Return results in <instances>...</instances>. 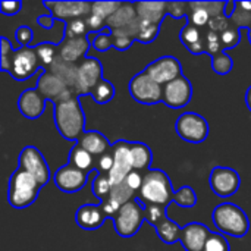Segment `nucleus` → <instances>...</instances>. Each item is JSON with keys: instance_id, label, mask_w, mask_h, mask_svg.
I'll use <instances>...</instances> for the list:
<instances>
[{"instance_id": "nucleus-1", "label": "nucleus", "mask_w": 251, "mask_h": 251, "mask_svg": "<svg viewBox=\"0 0 251 251\" xmlns=\"http://www.w3.org/2000/svg\"><path fill=\"white\" fill-rule=\"evenodd\" d=\"M54 124L59 134L68 141H78L85 132V115L79 97L54 104Z\"/></svg>"}, {"instance_id": "nucleus-2", "label": "nucleus", "mask_w": 251, "mask_h": 251, "mask_svg": "<svg viewBox=\"0 0 251 251\" xmlns=\"http://www.w3.org/2000/svg\"><path fill=\"white\" fill-rule=\"evenodd\" d=\"M174 188L166 172L160 169H150L144 174L143 185L138 191V201L141 204H157L168 207L174 203Z\"/></svg>"}, {"instance_id": "nucleus-3", "label": "nucleus", "mask_w": 251, "mask_h": 251, "mask_svg": "<svg viewBox=\"0 0 251 251\" xmlns=\"http://www.w3.org/2000/svg\"><path fill=\"white\" fill-rule=\"evenodd\" d=\"M213 224L225 235L243 238L250 231V219L246 212L232 203H222L213 210Z\"/></svg>"}, {"instance_id": "nucleus-4", "label": "nucleus", "mask_w": 251, "mask_h": 251, "mask_svg": "<svg viewBox=\"0 0 251 251\" xmlns=\"http://www.w3.org/2000/svg\"><path fill=\"white\" fill-rule=\"evenodd\" d=\"M7 188L9 204L15 209H25L37 200L41 185L32 175L18 168L12 174Z\"/></svg>"}, {"instance_id": "nucleus-5", "label": "nucleus", "mask_w": 251, "mask_h": 251, "mask_svg": "<svg viewBox=\"0 0 251 251\" xmlns=\"http://www.w3.org/2000/svg\"><path fill=\"white\" fill-rule=\"evenodd\" d=\"M3 72H7L16 81H26L41 66L34 47H19L6 59H0Z\"/></svg>"}, {"instance_id": "nucleus-6", "label": "nucleus", "mask_w": 251, "mask_h": 251, "mask_svg": "<svg viewBox=\"0 0 251 251\" xmlns=\"http://www.w3.org/2000/svg\"><path fill=\"white\" fill-rule=\"evenodd\" d=\"M144 221L146 213L143 204L138 200H132L119 209V212L113 218V226L119 237L132 238L134 235H137Z\"/></svg>"}, {"instance_id": "nucleus-7", "label": "nucleus", "mask_w": 251, "mask_h": 251, "mask_svg": "<svg viewBox=\"0 0 251 251\" xmlns=\"http://www.w3.org/2000/svg\"><path fill=\"white\" fill-rule=\"evenodd\" d=\"M175 131L184 141L191 144H201L209 135V124L201 115L185 112L176 119Z\"/></svg>"}, {"instance_id": "nucleus-8", "label": "nucleus", "mask_w": 251, "mask_h": 251, "mask_svg": "<svg viewBox=\"0 0 251 251\" xmlns=\"http://www.w3.org/2000/svg\"><path fill=\"white\" fill-rule=\"evenodd\" d=\"M128 90L131 97L143 104H156L163 99V85L151 79L144 71L132 76Z\"/></svg>"}, {"instance_id": "nucleus-9", "label": "nucleus", "mask_w": 251, "mask_h": 251, "mask_svg": "<svg viewBox=\"0 0 251 251\" xmlns=\"http://www.w3.org/2000/svg\"><path fill=\"white\" fill-rule=\"evenodd\" d=\"M19 169L32 175L41 187L50 181V169L41 151L34 146H26L19 153Z\"/></svg>"}, {"instance_id": "nucleus-10", "label": "nucleus", "mask_w": 251, "mask_h": 251, "mask_svg": "<svg viewBox=\"0 0 251 251\" xmlns=\"http://www.w3.org/2000/svg\"><path fill=\"white\" fill-rule=\"evenodd\" d=\"M35 88L44 96L46 100H50L54 104L65 101V100H69L72 97H76L75 93L59 76H56L49 69H44L41 72V75L38 76Z\"/></svg>"}, {"instance_id": "nucleus-11", "label": "nucleus", "mask_w": 251, "mask_h": 251, "mask_svg": "<svg viewBox=\"0 0 251 251\" xmlns=\"http://www.w3.org/2000/svg\"><path fill=\"white\" fill-rule=\"evenodd\" d=\"M103 79V65L96 57H85L78 63L76 96H90L94 87Z\"/></svg>"}, {"instance_id": "nucleus-12", "label": "nucleus", "mask_w": 251, "mask_h": 251, "mask_svg": "<svg viewBox=\"0 0 251 251\" xmlns=\"http://www.w3.org/2000/svg\"><path fill=\"white\" fill-rule=\"evenodd\" d=\"M209 185L216 196L225 199V197L234 196L240 190L241 178L235 169L225 168V166H216L210 172Z\"/></svg>"}, {"instance_id": "nucleus-13", "label": "nucleus", "mask_w": 251, "mask_h": 251, "mask_svg": "<svg viewBox=\"0 0 251 251\" xmlns=\"http://www.w3.org/2000/svg\"><path fill=\"white\" fill-rule=\"evenodd\" d=\"M144 72L154 79L157 84L165 85L182 75V66L181 62L174 57V56H162L153 62H150L146 68Z\"/></svg>"}, {"instance_id": "nucleus-14", "label": "nucleus", "mask_w": 251, "mask_h": 251, "mask_svg": "<svg viewBox=\"0 0 251 251\" xmlns=\"http://www.w3.org/2000/svg\"><path fill=\"white\" fill-rule=\"evenodd\" d=\"M43 6L50 10L53 19L72 21L87 18L93 13V1H43Z\"/></svg>"}, {"instance_id": "nucleus-15", "label": "nucleus", "mask_w": 251, "mask_h": 251, "mask_svg": "<svg viewBox=\"0 0 251 251\" xmlns=\"http://www.w3.org/2000/svg\"><path fill=\"white\" fill-rule=\"evenodd\" d=\"M193 99V85L188 78L181 75L179 78L163 85L162 101L171 109H182Z\"/></svg>"}, {"instance_id": "nucleus-16", "label": "nucleus", "mask_w": 251, "mask_h": 251, "mask_svg": "<svg viewBox=\"0 0 251 251\" xmlns=\"http://www.w3.org/2000/svg\"><path fill=\"white\" fill-rule=\"evenodd\" d=\"M112 151H113L115 162H113V168L107 176H109L112 185H118V184H122L125 181V178L134 171L129 141L119 140L118 143H115L112 146Z\"/></svg>"}, {"instance_id": "nucleus-17", "label": "nucleus", "mask_w": 251, "mask_h": 251, "mask_svg": "<svg viewBox=\"0 0 251 251\" xmlns=\"http://www.w3.org/2000/svg\"><path fill=\"white\" fill-rule=\"evenodd\" d=\"M88 175L87 172H82L76 168H74L72 165H63L60 169L56 171V174L53 175V181L56 184V187L68 194H74L81 191L87 182H88Z\"/></svg>"}, {"instance_id": "nucleus-18", "label": "nucleus", "mask_w": 251, "mask_h": 251, "mask_svg": "<svg viewBox=\"0 0 251 251\" xmlns=\"http://www.w3.org/2000/svg\"><path fill=\"white\" fill-rule=\"evenodd\" d=\"M18 109L26 119H38L46 109V99L37 88H28L18 99Z\"/></svg>"}, {"instance_id": "nucleus-19", "label": "nucleus", "mask_w": 251, "mask_h": 251, "mask_svg": "<svg viewBox=\"0 0 251 251\" xmlns=\"http://www.w3.org/2000/svg\"><path fill=\"white\" fill-rule=\"evenodd\" d=\"M209 235L210 229L206 225L200 222H193L182 228L181 244L187 251H204Z\"/></svg>"}, {"instance_id": "nucleus-20", "label": "nucleus", "mask_w": 251, "mask_h": 251, "mask_svg": "<svg viewBox=\"0 0 251 251\" xmlns=\"http://www.w3.org/2000/svg\"><path fill=\"white\" fill-rule=\"evenodd\" d=\"M90 38L88 37H78V38H63V41L59 44V57L76 63L82 62L87 57L88 49H90Z\"/></svg>"}, {"instance_id": "nucleus-21", "label": "nucleus", "mask_w": 251, "mask_h": 251, "mask_svg": "<svg viewBox=\"0 0 251 251\" xmlns=\"http://www.w3.org/2000/svg\"><path fill=\"white\" fill-rule=\"evenodd\" d=\"M107 219L106 213L101 209V204H84L78 207L75 213L76 225L87 231H96L103 226Z\"/></svg>"}, {"instance_id": "nucleus-22", "label": "nucleus", "mask_w": 251, "mask_h": 251, "mask_svg": "<svg viewBox=\"0 0 251 251\" xmlns=\"http://www.w3.org/2000/svg\"><path fill=\"white\" fill-rule=\"evenodd\" d=\"M134 7L141 21L151 24H160L168 15V1H137Z\"/></svg>"}, {"instance_id": "nucleus-23", "label": "nucleus", "mask_w": 251, "mask_h": 251, "mask_svg": "<svg viewBox=\"0 0 251 251\" xmlns=\"http://www.w3.org/2000/svg\"><path fill=\"white\" fill-rule=\"evenodd\" d=\"M76 143L96 159L112 149V144L109 143L107 137L103 135L100 131H85Z\"/></svg>"}, {"instance_id": "nucleus-24", "label": "nucleus", "mask_w": 251, "mask_h": 251, "mask_svg": "<svg viewBox=\"0 0 251 251\" xmlns=\"http://www.w3.org/2000/svg\"><path fill=\"white\" fill-rule=\"evenodd\" d=\"M49 71H51L56 76H59L75 93V90H76V79H78V65L76 63L66 62V60L60 59L57 56V59L49 68ZM75 96H76V93H75Z\"/></svg>"}, {"instance_id": "nucleus-25", "label": "nucleus", "mask_w": 251, "mask_h": 251, "mask_svg": "<svg viewBox=\"0 0 251 251\" xmlns=\"http://www.w3.org/2000/svg\"><path fill=\"white\" fill-rule=\"evenodd\" d=\"M131 149V159H132V168L134 171L143 172L150 171V165L153 160V153L150 147L144 143H129Z\"/></svg>"}, {"instance_id": "nucleus-26", "label": "nucleus", "mask_w": 251, "mask_h": 251, "mask_svg": "<svg viewBox=\"0 0 251 251\" xmlns=\"http://www.w3.org/2000/svg\"><path fill=\"white\" fill-rule=\"evenodd\" d=\"M96 162H97V159L93 154H90L87 150H84L78 143L72 147L69 157H68L69 165H72L74 168H76L82 172H87V174H90L94 169Z\"/></svg>"}, {"instance_id": "nucleus-27", "label": "nucleus", "mask_w": 251, "mask_h": 251, "mask_svg": "<svg viewBox=\"0 0 251 251\" xmlns=\"http://www.w3.org/2000/svg\"><path fill=\"white\" fill-rule=\"evenodd\" d=\"M157 235L159 238L166 243V244H175L176 241H181V234H182V228L179 225H176L172 219L165 218L162 222H159L156 226Z\"/></svg>"}, {"instance_id": "nucleus-28", "label": "nucleus", "mask_w": 251, "mask_h": 251, "mask_svg": "<svg viewBox=\"0 0 251 251\" xmlns=\"http://www.w3.org/2000/svg\"><path fill=\"white\" fill-rule=\"evenodd\" d=\"M188 24L196 25L199 28H206L209 25V21L212 19L209 12L206 10L203 1H188Z\"/></svg>"}, {"instance_id": "nucleus-29", "label": "nucleus", "mask_w": 251, "mask_h": 251, "mask_svg": "<svg viewBox=\"0 0 251 251\" xmlns=\"http://www.w3.org/2000/svg\"><path fill=\"white\" fill-rule=\"evenodd\" d=\"M231 24L243 28H251V1H235V10L231 15Z\"/></svg>"}, {"instance_id": "nucleus-30", "label": "nucleus", "mask_w": 251, "mask_h": 251, "mask_svg": "<svg viewBox=\"0 0 251 251\" xmlns=\"http://www.w3.org/2000/svg\"><path fill=\"white\" fill-rule=\"evenodd\" d=\"M35 53H37V57L41 63L43 68L49 69L53 62L57 59L59 56V46L53 44V43H41V44H37L34 47Z\"/></svg>"}, {"instance_id": "nucleus-31", "label": "nucleus", "mask_w": 251, "mask_h": 251, "mask_svg": "<svg viewBox=\"0 0 251 251\" xmlns=\"http://www.w3.org/2000/svg\"><path fill=\"white\" fill-rule=\"evenodd\" d=\"M90 96L93 97V100H94L97 104H106V103H109V101L115 97V87H113V84H112L109 79L103 78V79L94 87V90L91 91Z\"/></svg>"}, {"instance_id": "nucleus-32", "label": "nucleus", "mask_w": 251, "mask_h": 251, "mask_svg": "<svg viewBox=\"0 0 251 251\" xmlns=\"http://www.w3.org/2000/svg\"><path fill=\"white\" fill-rule=\"evenodd\" d=\"M137 196H138L137 191L131 190L125 182H122V184H118V185H112V191H110L107 199L113 200L115 203H118L122 207L124 204L132 201Z\"/></svg>"}, {"instance_id": "nucleus-33", "label": "nucleus", "mask_w": 251, "mask_h": 251, "mask_svg": "<svg viewBox=\"0 0 251 251\" xmlns=\"http://www.w3.org/2000/svg\"><path fill=\"white\" fill-rule=\"evenodd\" d=\"M159 32H160V24H151V22L140 19V26H138L135 41H140L143 44H149L157 38Z\"/></svg>"}, {"instance_id": "nucleus-34", "label": "nucleus", "mask_w": 251, "mask_h": 251, "mask_svg": "<svg viewBox=\"0 0 251 251\" xmlns=\"http://www.w3.org/2000/svg\"><path fill=\"white\" fill-rule=\"evenodd\" d=\"M203 28H199L196 25H191V24H187L181 32H179V40L181 43L185 46V49H190L191 46L197 44L199 41H201L204 38V32L201 31Z\"/></svg>"}, {"instance_id": "nucleus-35", "label": "nucleus", "mask_w": 251, "mask_h": 251, "mask_svg": "<svg viewBox=\"0 0 251 251\" xmlns=\"http://www.w3.org/2000/svg\"><path fill=\"white\" fill-rule=\"evenodd\" d=\"M91 191L100 200V203L103 200H106L109 197L110 191H112V182H110L109 176L103 175V174L96 175V178H94V181L91 184Z\"/></svg>"}, {"instance_id": "nucleus-36", "label": "nucleus", "mask_w": 251, "mask_h": 251, "mask_svg": "<svg viewBox=\"0 0 251 251\" xmlns=\"http://www.w3.org/2000/svg\"><path fill=\"white\" fill-rule=\"evenodd\" d=\"M88 25L85 18L72 19L65 24V38H78L88 35Z\"/></svg>"}, {"instance_id": "nucleus-37", "label": "nucleus", "mask_w": 251, "mask_h": 251, "mask_svg": "<svg viewBox=\"0 0 251 251\" xmlns=\"http://www.w3.org/2000/svg\"><path fill=\"white\" fill-rule=\"evenodd\" d=\"M174 203L181 207H194L197 203V194L190 185H184L174 194Z\"/></svg>"}, {"instance_id": "nucleus-38", "label": "nucleus", "mask_w": 251, "mask_h": 251, "mask_svg": "<svg viewBox=\"0 0 251 251\" xmlns=\"http://www.w3.org/2000/svg\"><path fill=\"white\" fill-rule=\"evenodd\" d=\"M204 41H206V53L210 54L212 57L225 51L222 40H221V34L204 28Z\"/></svg>"}, {"instance_id": "nucleus-39", "label": "nucleus", "mask_w": 251, "mask_h": 251, "mask_svg": "<svg viewBox=\"0 0 251 251\" xmlns=\"http://www.w3.org/2000/svg\"><path fill=\"white\" fill-rule=\"evenodd\" d=\"M212 68L218 75H228L234 68V62L226 51H222L212 57Z\"/></svg>"}, {"instance_id": "nucleus-40", "label": "nucleus", "mask_w": 251, "mask_h": 251, "mask_svg": "<svg viewBox=\"0 0 251 251\" xmlns=\"http://www.w3.org/2000/svg\"><path fill=\"white\" fill-rule=\"evenodd\" d=\"M121 6L122 1H93V13L107 21Z\"/></svg>"}, {"instance_id": "nucleus-41", "label": "nucleus", "mask_w": 251, "mask_h": 251, "mask_svg": "<svg viewBox=\"0 0 251 251\" xmlns=\"http://www.w3.org/2000/svg\"><path fill=\"white\" fill-rule=\"evenodd\" d=\"M144 207V213H146V221L151 225L156 226L159 222H162L166 216V209L163 206H157V204H143Z\"/></svg>"}, {"instance_id": "nucleus-42", "label": "nucleus", "mask_w": 251, "mask_h": 251, "mask_svg": "<svg viewBox=\"0 0 251 251\" xmlns=\"http://www.w3.org/2000/svg\"><path fill=\"white\" fill-rule=\"evenodd\" d=\"M240 28L235 26V25H229L228 29H225L222 34H221V40H222V44H224V49H234L240 44L241 41V34H240Z\"/></svg>"}, {"instance_id": "nucleus-43", "label": "nucleus", "mask_w": 251, "mask_h": 251, "mask_svg": "<svg viewBox=\"0 0 251 251\" xmlns=\"http://www.w3.org/2000/svg\"><path fill=\"white\" fill-rule=\"evenodd\" d=\"M204 251H229V243L222 234L210 232L204 246Z\"/></svg>"}, {"instance_id": "nucleus-44", "label": "nucleus", "mask_w": 251, "mask_h": 251, "mask_svg": "<svg viewBox=\"0 0 251 251\" xmlns=\"http://www.w3.org/2000/svg\"><path fill=\"white\" fill-rule=\"evenodd\" d=\"M110 34H112V40H113V47L119 51L128 50L132 46V43L135 41L129 34H126L122 29H113V31H110Z\"/></svg>"}, {"instance_id": "nucleus-45", "label": "nucleus", "mask_w": 251, "mask_h": 251, "mask_svg": "<svg viewBox=\"0 0 251 251\" xmlns=\"http://www.w3.org/2000/svg\"><path fill=\"white\" fill-rule=\"evenodd\" d=\"M93 47L97 50V51H107L110 47H113V40H112V34H110V29H104L103 32H99L96 34L94 40H93Z\"/></svg>"}, {"instance_id": "nucleus-46", "label": "nucleus", "mask_w": 251, "mask_h": 251, "mask_svg": "<svg viewBox=\"0 0 251 251\" xmlns=\"http://www.w3.org/2000/svg\"><path fill=\"white\" fill-rule=\"evenodd\" d=\"M188 1H168V15L181 19V18H188Z\"/></svg>"}, {"instance_id": "nucleus-47", "label": "nucleus", "mask_w": 251, "mask_h": 251, "mask_svg": "<svg viewBox=\"0 0 251 251\" xmlns=\"http://www.w3.org/2000/svg\"><path fill=\"white\" fill-rule=\"evenodd\" d=\"M113 162H115V157H113V151H112V149H110L109 151H106L104 154H101L100 157H97L96 166H97V169H99V174L109 175V172H110L112 168H113Z\"/></svg>"}, {"instance_id": "nucleus-48", "label": "nucleus", "mask_w": 251, "mask_h": 251, "mask_svg": "<svg viewBox=\"0 0 251 251\" xmlns=\"http://www.w3.org/2000/svg\"><path fill=\"white\" fill-rule=\"evenodd\" d=\"M229 25H231V19L226 15H221V16H216V18H212L206 28L213 31V32L222 34L225 29L229 28Z\"/></svg>"}, {"instance_id": "nucleus-49", "label": "nucleus", "mask_w": 251, "mask_h": 251, "mask_svg": "<svg viewBox=\"0 0 251 251\" xmlns=\"http://www.w3.org/2000/svg\"><path fill=\"white\" fill-rule=\"evenodd\" d=\"M32 35H34L32 29H31L29 26H26V25L19 26V28L16 29V32H15L16 41H18V44H19L21 47H29L31 41H32Z\"/></svg>"}, {"instance_id": "nucleus-50", "label": "nucleus", "mask_w": 251, "mask_h": 251, "mask_svg": "<svg viewBox=\"0 0 251 251\" xmlns=\"http://www.w3.org/2000/svg\"><path fill=\"white\" fill-rule=\"evenodd\" d=\"M85 21H87L88 29H90L91 32L99 34V32H103L104 29H107L106 19H103V18H100V16H97V15H94V13H91L90 16H87Z\"/></svg>"}, {"instance_id": "nucleus-51", "label": "nucleus", "mask_w": 251, "mask_h": 251, "mask_svg": "<svg viewBox=\"0 0 251 251\" xmlns=\"http://www.w3.org/2000/svg\"><path fill=\"white\" fill-rule=\"evenodd\" d=\"M206 10L209 12L210 18H216L221 15H225L226 1H203Z\"/></svg>"}, {"instance_id": "nucleus-52", "label": "nucleus", "mask_w": 251, "mask_h": 251, "mask_svg": "<svg viewBox=\"0 0 251 251\" xmlns=\"http://www.w3.org/2000/svg\"><path fill=\"white\" fill-rule=\"evenodd\" d=\"M21 7H22V1L19 0H4V1H0V10L3 15H7V16H13L16 15L18 12H21Z\"/></svg>"}, {"instance_id": "nucleus-53", "label": "nucleus", "mask_w": 251, "mask_h": 251, "mask_svg": "<svg viewBox=\"0 0 251 251\" xmlns=\"http://www.w3.org/2000/svg\"><path fill=\"white\" fill-rule=\"evenodd\" d=\"M143 178H144V175H141L138 171H132L126 178H125V184L131 188V190H134V191H140V188H141V185H143Z\"/></svg>"}, {"instance_id": "nucleus-54", "label": "nucleus", "mask_w": 251, "mask_h": 251, "mask_svg": "<svg viewBox=\"0 0 251 251\" xmlns=\"http://www.w3.org/2000/svg\"><path fill=\"white\" fill-rule=\"evenodd\" d=\"M100 204H101V209H103V212L106 213V216L110 218V219H113V218L116 216V213L119 212V209H121V206H119L118 203H115L113 200H110V199L103 200Z\"/></svg>"}, {"instance_id": "nucleus-55", "label": "nucleus", "mask_w": 251, "mask_h": 251, "mask_svg": "<svg viewBox=\"0 0 251 251\" xmlns=\"http://www.w3.org/2000/svg\"><path fill=\"white\" fill-rule=\"evenodd\" d=\"M37 22H38L43 28L50 29V28L53 26V24H54V19H53V16L49 13V15H41V16H38Z\"/></svg>"}, {"instance_id": "nucleus-56", "label": "nucleus", "mask_w": 251, "mask_h": 251, "mask_svg": "<svg viewBox=\"0 0 251 251\" xmlns=\"http://www.w3.org/2000/svg\"><path fill=\"white\" fill-rule=\"evenodd\" d=\"M235 10V1H226V9H225V15L228 18H231V15Z\"/></svg>"}, {"instance_id": "nucleus-57", "label": "nucleus", "mask_w": 251, "mask_h": 251, "mask_svg": "<svg viewBox=\"0 0 251 251\" xmlns=\"http://www.w3.org/2000/svg\"><path fill=\"white\" fill-rule=\"evenodd\" d=\"M246 104H247L249 110L251 112V85L247 88V91H246Z\"/></svg>"}, {"instance_id": "nucleus-58", "label": "nucleus", "mask_w": 251, "mask_h": 251, "mask_svg": "<svg viewBox=\"0 0 251 251\" xmlns=\"http://www.w3.org/2000/svg\"><path fill=\"white\" fill-rule=\"evenodd\" d=\"M249 40H250V43H251V28L249 29Z\"/></svg>"}]
</instances>
